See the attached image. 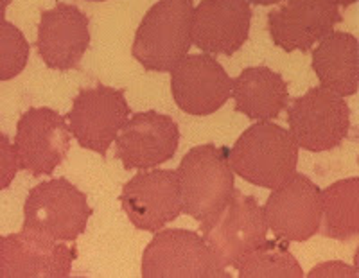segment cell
<instances>
[{
    "instance_id": "1",
    "label": "cell",
    "mask_w": 359,
    "mask_h": 278,
    "mask_svg": "<svg viewBox=\"0 0 359 278\" xmlns=\"http://www.w3.org/2000/svg\"><path fill=\"white\" fill-rule=\"evenodd\" d=\"M229 162L233 174L273 190L297 172L298 146L282 126L257 120L229 149Z\"/></svg>"
},
{
    "instance_id": "2",
    "label": "cell",
    "mask_w": 359,
    "mask_h": 278,
    "mask_svg": "<svg viewBox=\"0 0 359 278\" xmlns=\"http://www.w3.org/2000/svg\"><path fill=\"white\" fill-rule=\"evenodd\" d=\"M182 190V212L198 223L210 221L236 190L229 149L214 144L192 148L176 171Z\"/></svg>"
},
{
    "instance_id": "3",
    "label": "cell",
    "mask_w": 359,
    "mask_h": 278,
    "mask_svg": "<svg viewBox=\"0 0 359 278\" xmlns=\"http://www.w3.org/2000/svg\"><path fill=\"white\" fill-rule=\"evenodd\" d=\"M192 0H160L146 13L133 41V57L146 70L171 72L192 47Z\"/></svg>"
},
{
    "instance_id": "4",
    "label": "cell",
    "mask_w": 359,
    "mask_h": 278,
    "mask_svg": "<svg viewBox=\"0 0 359 278\" xmlns=\"http://www.w3.org/2000/svg\"><path fill=\"white\" fill-rule=\"evenodd\" d=\"M144 278H229L203 235L172 228L155 232L142 255Z\"/></svg>"
},
{
    "instance_id": "5",
    "label": "cell",
    "mask_w": 359,
    "mask_h": 278,
    "mask_svg": "<svg viewBox=\"0 0 359 278\" xmlns=\"http://www.w3.org/2000/svg\"><path fill=\"white\" fill-rule=\"evenodd\" d=\"M290 133L298 148L322 153L338 148L351 130V108L325 86L307 90L287 108Z\"/></svg>"
},
{
    "instance_id": "6",
    "label": "cell",
    "mask_w": 359,
    "mask_h": 278,
    "mask_svg": "<svg viewBox=\"0 0 359 278\" xmlns=\"http://www.w3.org/2000/svg\"><path fill=\"white\" fill-rule=\"evenodd\" d=\"M92 216L86 194L65 178L31 188L24 204V228L57 241H76Z\"/></svg>"
},
{
    "instance_id": "7",
    "label": "cell",
    "mask_w": 359,
    "mask_h": 278,
    "mask_svg": "<svg viewBox=\"0 0 359 278\" xmlns=\"http://www.w3.org/2000/svg\"><path fill=\"white\" fill-rule=\"evenodd\" d=\"M201 232L221 264L232 267L237 258L266 241L268 223L255 197L233 190L221 212L210 221L201 223Z\"/></svg>"
},
{
    "instance_id": "8",
    "label": "cell",
    "mask_w": 359,
    "mask_h": 278,
    "mask_svg": "<svg viewBox=\"0 0 359 278\" xmlns=\"http://www.w3.org/2000/svg\"><path fill=\"white\" fill-rule=\"evenodd\" d=\"M130 119L124 90L99 85L85 88L74 99L67 120L81 148L107 156L108 149Z\"/></svg>"
},
{
    "instance_id": "9",
    "label": "cell",
    "mask_w": 359,
    "mask_h": 278,
    "mask_svg": "<svg viewBox=\"0 0 359 278\" xmlns=\"http://www.w3.org/2000/svg\"><path fill=\"white\" fill-rule=\"evenodd\" d=\"M268 230L286 242L311 239L322 226V190L304 174L294 172L273 193L262 209Z\"/></svg>"
},
{
    "instance_id": "10",
    "label": "cell",
    "mask_w": 359,
    "mask_h": 278,
    "mask_svg": "<svg viewBox=\"0 0 359 278\" xmlns=\"http://www.w3.org/2000/svg\"><path fill=\"white\" fill-rule=\"evenodd\" d=\"M70 127L53 108H29L18 120L15 149L18 167L33 176L53 174L70 149Z\"/></svg>"
},
{
    "instance_id": "11",
    "label": "cell",
    "mask_w": 359,
    "mask_h": 278,
    "mask_svg": "<svg viewBox=\"0 0 359 278\" xmlns=\"http://www.w3.org/2000/svg\"><path fill=\"white\" fill-rule=\"evenodd\" d=\"M121 203L135 228L158 232L182 214L178 174L171 169L139 172L123 187Z\"/></svg>"
},
{
    "instance_id": "12",
    "label": "cell",
    "mask_w": 359,
    "mask_h": 278,
    "mask_svg": "<svg viewBox=\"0 0 359 278\" xmlns=\"http://www.w3.org/2000/svg\"><path fill=\"white\" fill-rule=\"evenodd\" d=\"M233 79L212 54H187L171 70L176 106L189 115L216 113L232 95Z\"/></svg>"
},
{
    "instance_id": "13",
    "label": "cell",
    "mask_w": 359,
    "mask_h": 278,
    "mask_svg": "<svg viewBox=\"0 0 359 278\" xmlns=\"http://www.w3.org/2000/svg\"><path fill=\"white\" fill-rule=\"evenodd\" d=\"M76 251L57 239L24 228L4 237L0 278H67Z\"/></svg>"
},
{
    "instance_id": "14",
    "label": "cell",
    "mask_w": 359,
    "mask_h": 278,
    "mask_svg": "<svg viewBox=\"0 0 359 278\" xmlns=\"http://www.w3.org/2000/svg\"><path fill=\"white\" fill-rule=\"evenodd\" d=\"M178 142L180 130L172 117L149 110L128 119L115 139V149L126 171H147L171 160L176 155Z\"/></svg>"
},
{
    "instance_id": "15",
    "label": "cell",
    "mask_w": 359,
    "mask_h": 278,
    "mask_svg": "<svg viewBox=\"0 0 359 278\" xmlns=\"http://www.w3.org/2000/svg\"><path fill=\"white\" fill-rule=\"evenodd\" d=\"M339 22L341 13L331 0H286L268 15L269 36L286 53H307Z\"/></svg>"
},
{
    "instance_id": "16",
    "label": "cell",
    "mask_w": 359,
    "mask_h": 278,
    "mask_svg": "<svg viewBox=\"0 0 359 278\" xmlns=\"http://www.w3.org/2000/svg\"><path fill=\"white\" fill-rule=\"evenodd\" d=\"M248 0H201L192 9V46L205 54L232 56L248 40Z\"/></svg>"
},
{
    "instance_id": "17",
    "label": "cell",
    "mask_w": 359,
    "mask_h": 278,
    "mask_svg": "<svg viewBox=\"0 0 359 278\" xmlns=\"http://www.w3.org/2000/svg\"><path fill=\"white\" fill-rule=\"evenodd\" d=\"M90 46V20L72 4L54 6L41 13L36 47L49 69H76Z\"/></svg>"
},
{
    "instance_id": "18",
    "label": "cell",
    "mask_w": 359,
    "mask_h": 278,
    "mask_svg": "<svg viewBox=\"0 0 359 278\" xmlns=\"http://www.w3.org/2000/svg\"><path fill=\"white\" fill-rule=\"evenodd\" d=\"M236 111L252 120L277 119L287 108L290 90L280 74L268 67H250L233 79Z\"/></svg>"
},
{
    "instance_id": "19",
    "label": "cell",
    "mask_w": 359,
    "mask_h": 278,
    "mask_svg": "<svg viewBox=\"0 0 359 278\" xmlns=\"http://www.w3.org/2000/svg\"><path fill=\"white\" fill-rule=\"evenodd\" d=\"M358 38L351 33L332 31L313 50V70L322 86L341 97L358 92L359 50Z\"/></svg>"
},
{
    "instance_id": "20",
    "label": "cell",
    "mask_w": 359,
    "mask_h": 278,
    "mask_svg": "<svg viewBox=\"0 0 359 278\" xmlns=\"http://www.w3.org/2000/svg\"><path fill=\"white\" fill-rule=\"evenodd\" d=\"M323 235L348 241L359 233V178L339 180L322 190Z\"/></svg>"
},
{
    "instance_id": "21",
    "label": "cell",
    "mask_w": 359,
    "mask_h": 278,
    "mask_svg": "<svg viewBox=\"0 0 359 278\" xmlns=\"http://www.w3.org/2000/svg\"><path fill=\"white\" fill-rule=\"evenodd\" d=\"M286 241H264L232 264L241 278H302V266L290 253Z\"/></svg>"
},
{
    "instance_id": "22",
    "label": "cell",
    "mask_w": 359,
    "mask_h": 278,
    "mask_svg": "<svg viewBox=\"0 0 359 278\" xmlns=\"http://www.w3.org/2000/svg\"><path fill=\"white\" fill-rule=\"evenodd\" d=\"M31 46L11 22L0 18V81L17 78L29 62Z\"/></svg>"
},
{
    "instance_id": "23",
    "label": "cell",
    "mask_w": 359,
    "mask_h": 278,
    "mask_svg": "<svg viewBox=\"0 0 359 278\" xmlns=\"http://www.w3.org/2000/svg\"><path fill=\"white\" fill-rule=\"evenodd\" d=\"M18 169L20 167H18L17 149L4 133H0V190H4L13 183Z\"/></svg>"
},
{
    "instance_id": "24",
    "label": "cell",
    "mask_w": 359,
    "mask_h": 278,
    "mask_svg": "<svg viewBox=\"0 0 359 278\" xmlns=\"http://www.w3.org/2000/svg\"><path fill=\"white\" fill-rule=\"evenodd\" d=\"M313 278H322V277H358V270L351 266H345L341 262H327L322 266L314 267L309 273Z\"/></svg>"
},
{
    "instance_id": "25",
    "label": "cell",
    "mask_w": 359,
    "mask_h": 278,
    "mask_svg": "<svg viewBox=\"0 0 359 278\" xmlns=\"http://www.w3.org/2000/svg\"><path fill=\"white\" fill-rule=\"evenodd\" d=\"M248 2L255 6H273L278 4V2H286V0H248Z\"/></svg>"
},
{
    "instance_id": "26",
    "label": "cell",
    "mask_w": 359,
    "mask_h": 278,
    "mask_svg": "<svg viewBox=\"0 0 359 278\" xmlns=\"http://www.w3.org/2000/svg\"><path fill=\"white\" fill-rule=\"evenodd\" d=\"M9 4H11V0H0V18H4V13Z\"/></svg>"
},
{
    "instance_id": "27",
    "label": "cell",
    "mask_w": 359,
    "mask_h": 278,
    "mask_svg": "<svg viewBox=\"0 0 359 278\" xmlns=\"http://www.w3.org/2000/svg\"><path fill=\"white\" fill-rule=\"evenodd\" d=\"M331 2L336 6H352L354 2H358V0H331Z\"/></svg>"
},
{
    "instance_id": "28",
    "label": "cell",
    "mask_w": 359,
    "mask_h": 278,
    "mask_svg": "<svg viewBox=\"0 0 359 278\" xmlns=\"http://www.w3.org/2000/svg\"><path fill=\"white\" fill-rule=\"evenodd\" d=\"M2 244H4V237H0V257H2Z\"/></svg>"
},
{
    "instance_id": "29",
    "label": "cell",
    "mask_w": 359,
    "mask_h": 278,
    "mask_svg": "<svg viewBox=\"0 0 359 278\" xmlns=\"http://www.w3.org/2000/svg\"><path fill=\"white\" fill-rule=\"evenodd\" d=\"M92 2H104V0H92Z\"/></svg>"
}]
</instances>
